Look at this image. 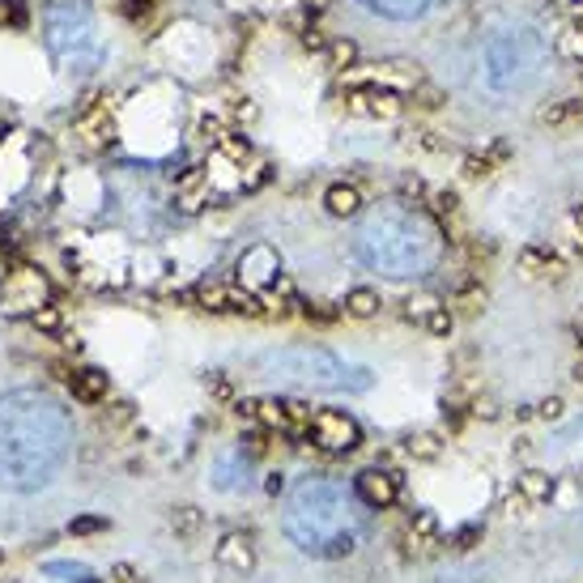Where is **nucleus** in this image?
<instances>
[{
  "mask_svg": "<svg viewBox=\"0 0 583 583\" xmlns=\"http://www.w3.org/2000/svg\"><path fill=\"white\" fill-rule=\"evenodd\" d=\"M519 269L528 277H562V260L549 247H524L519 251Z\"/></svg>",
  "mask_w": 583,
  "mask_h": 583,
  "instance_id": "dca6fc26",
  "label": "nucleus"
},
{
  "mask_svg": "<svg viewBox=\"0 0 583 583\" xmlns=\"http://www.w3.org/2000/svg\"><path fill=\"white\" fill-rule=\"evenodd\" d=\"M197 303L205 311H247V315L260 311L256 294H239V290H226V285H201L197 290Z\"/></svg>",
  "mask_w": 583,
  "mask_h": 583,
  "instance_id": "f8f14e48",
  "label": "nucleus"
},
{
  "mask_svg": "<svg viewBox=\"0 0 583 583\" xmlns=\"http://www.w3.org/2000/svg\"><path fill=\"white\" fill-rule=\"evenodd\" d=\"M580 111H583L580 99H567V103H558V106H546L541 120H546V124H567V120H575Z\"/></svg>",
  "mask_w": 583,
  "mask_h": 583,
  "instance_id": "4be33fe9",
  "label": "nucleus"
},
{
  "mask_svg": "<svg viewBox=\"0 0 583 583\" xmlns=\"http://www.w3.org/2000/svg\"><path fill=\"white\" fill-rule=\"evenodd\" d=\"M354 494H358V503L362 507H392L396 498H401V478L396 473H388V469H362L358 478H354Z\"/></svg>",
  "mask_w": 583,
  "mask_h": 583,
  "instance_id": "9b49d317",
  "label": "nucleus"
},
{
  "mask_svg": "<svg viewBox=\"0 0 583 583\" xmlns=\"http://www.w3.org/2000/svg\"><path fill=\"white\" fill-rule=\"evenodd\" d=\"M247 413L265 426V430H277V435H307V422H311V410H303L299 401H256V405H247Z\"/></svg>",
  "mask_w": 583,
  "mask_h": 583,
  "instance_id": "1a4fd4ad",
  "label": "nucleus"
},
{
  "mask_svg": "<svg viewBox=\"0 0 583 583\" xmlns=\"http://www.w3.org/2000/svg\"><path fill=\"white\" fill-rule=\"evenodd\" d=\"M277 277H281V260H277V251L269 243H256V247H247L239 256V281L251 294H260L265 285H273Z\"/></svg>",
  "mask_w": 583,
  "mask_h": 583,
  "instance_id": "9d476101",
  "label": "nucleus"
},
{
  "mask_svg": "<svg viewBox=\"0 0 583 583\" xmlns=\"http://www.w3.org/2000/svg\"><path fill=\"white\" fill-rule=\"evenodd\" d=\"M354 256L383 277H426L444 260V231L426 209L410 201H383L358 217Z\"/></svg>",
  "mask_w": 583,
  "mask_h": 583,
  "instance_id": "f03ea898",
  "label": "nucleus"
},
{
  "mask_svg": "<svg viewBox=\"0 0 583 583\" xmlns=\"http://www.w3.org/2000/svg\"><path fill=\"white\" fill-rule=\"evenodd\" d=\"M217 562H222V567H231V571H251V562H256L251 541H247V537H239V532L222 537V546H217Z\"/></svg>",
  "mask_w": 583,
  "mask_h": 583,
  "instance_id": "4468645a",
  "label": "nucleus"
},
{
  "mask_svg": "<svg viewBox=\"0 0 583 583\" xmlns=\"http://www.w3.org/2000/svg\"><path fill=\"white\" fill-rule=\"evenodd\" d=\"M371 9H375L379 18H392V22H413V18H422L435 0H367Z\"/></svg>",
  "mask_w": 583,
  "mask_h": 583,
  "instance_id": "f3484780",
  "label": "nucleus"
},
{
  "mask_svg": "<svg viewBox=\"0 0 583 583\" xmlns=\"http://www.w3.org/2000/svg\"><path fill=\"white\" fill-rule=\"evenodd\" d=\"M307 439L324 451H354L362 444V426L345 410H315L307 422Z\"/></svg>",
  "mask_w": 583,
  "mask_h": 583,
  "instance_id": "6e6552de",
  "label": "nucleus"
},
{
  "mask_svg": "<svg viewBox=\"0 0 583 583\" xmlns=\"http://www.w3.org/2000/svg\"><path fill=\"white\" fill-rule=\"evenodd\" d=\"M354 60H358V47H354V43H341V38H337V43H328V65H333V69L345 72Z\"/></svg>",
  "mask_w": 583,
  "mask_h": 583,
  "instance_id": "412c9836",
  "label": "nucleus"
},
{
  "mask_svg": "<svg viewBox=\"0 0 583 583\" xmlns=\"http://www.w3.org/2000/svg\"><path fill=\"white\" fill-rule=\"evenodd\" d=\"M65 379H69V388H72V396H77V401H103L106 388H111L103 371H94V367H86V371H69Z\"/></svg>",
  "mask_w": 583,
  "mask_h": 583,
  "instance_id": "2eb2a0df",
  "label": "nucleus"
},
{
  "mask_svg": "<svg viewBox=\"0 0 583 583\" xmlns=\"http://www.w3.org/2000/svg\"><path fill=\"white\" fill-rule=\"evenodd\" d=\"M72 422L52 392L18 388L0 396V490L35 494L65 469Z\"/></svg>",
  "mask_w": 583,
  "mask_h": 583,
  "instance_id": "f257e3e1",
  "label": "nucleus"
},
{
  "mask_svg": "<svg viewBox=\"0 0 583 583\" xmlns=\"http://www.w3.org/2000/svg\"><path fill=\"white\" fill-rule=\"evenodd\" d=\"M422 324H426L430 337H447V333H451V315H447V307H435Z\"/></svg>",
  "mask_w": 583,
  "mask_h": 583,
  "instance_id": "5701e85b",
  "label": "nucleus"
},
{
  "mask_svg": "<svg viewBox=\"0 0 583 583\" xmlns=\"http://www.w3.org/2000/svg\"><path fill=\"white\" fill-rule=\"evenodd\" d=\"M379 311V294L375 290H367V285H362V290H349V294H345V315H354V319H367V315H375Z\"/></svg>",
  "mask_w": 583,
  "mask_h": 583,
  "instance_id": "6ab92c4d",
  "label": "nucleus"
},
{
  "mask_svg": "<svg viewBox=\"0 0 583 583\" xmlns=\"http://www.w3.org/2000/svg\"><path fill=\"white\" fill-rule=\"evenodd\" d=\"M549 65V38L528 22H507L481 43V81L490 94H528Z\"/></svg>",
  "mask_w": 583,
  "mask_h": 583,
  "instance_id": "20e7f679",
  "label": "nucleus"
},
{
  "mask_svg": "<svg viewBox=\"0 0 583 583\" xmlns=\"http://www.w3.org/2000/svg\"><path fill=\"white\" fill-rule=\"evenodd\" d=\"M519 494H524L528 503H549V498H553V478L541 473V469H528V473L519 478Z\"/></svg>",
  "mask_w": 583,
  "mask_h": 583,
  "instance_id": "a211bd4d",
  "label": "nucleus"
},
{
  "mask_svg": "<svg viewBox=\"0 0 583 583\" xmlns=\"http://www.w3.org/2000/svg\"><path fill=\"white\" fill-rule=\"evenodd\" d=\"M410 451L413 456H422V460H435V456H439V439H435V435H413Z\"/></svg>",
  "mask_w": 583,
  "mask_h": 583,
  "instance_id": "b1692460",
  "label": "nucleus"
},
{
  "mask_svg": "<svg viewBox=\"0 0 583 583\" xmlns=\"http://www.w3.org/2000/svg\"><path fill=\"white\" fill-rule=\"evenodd\" d=\"M558 52H567V56H583V31L580 26H571L567 35L558 38Z\"/></svg>",
  "mask_w": 583,
  "mask_h": 583,
  "instance_id": "393cba45",
  "label": "nucleus"
},
{
  "mask_svg": "<svg viewBox=\"0 0 583 583\" xmlns=\"http://www.w3.org/2000/svg\"><path fill=\"white\" fill-rule=\"evenodd\" d=\"M22 22V4L18 0H0V26H13Z\"/></svg>",
  "mask_w": 583,
  "mask_h": 583,
  "instance_id": "a878e982",
  "label": "nucleus"
},
{
  "mask_svg": "<svg viewBox=\"0 0 583 583\" xmlns=\"http://www.w3.org/2000/svg\"><path fill=\"white\" fill-rule=\"evenodd\" d=\"M128 9H133V13H149V9H154V0H128Z\"/></svg>",
  "mask_w": 583,
  "mask_h": 583,
  "instance_id": "cd10ccee",
  "label": "nucleus"
},
{
  "mask_svg": "<svg viewBox=\"0 0 583 583\" xmlns=\"http://www.w3.org/2000/svg\"><path fill=\"white\" fill-rule=\"evenodd\" d=\"M575 222H580V231H583V209H580V213H575Z\"/></svg>",
  "mask_w": 583,
  "mask_h": 583,
  "instance_id": "c756f323",
  "label": "nucleus"
},
{
  "mask_svg": "<svg viewBox=\"0 0 583 583\" xmlns=\"http://www.w3.org/2000/svg\"><path fill=\"white\" fill-rule=\"evenodd\" d=\"M324 205L333 217H358L362 213V192L354 188V183H333L328 192H324Z\"/></svg>",
  "mask_w": 583,
  "mask_h": 583,
  "instance_id": "ddd939ff",
  "label": "nucleus"
},
{
  "mask_svg": "<svg viewBox=\"0 0 583 583\" xmlns=\"http://www.w3.org/2000/svg\"><path fill=\"white\" fill-rule=\"evenodd\" d=\"M43 43L65 72H94L103 65L99 22L86 0H52L43 9Z\"/></svg>",
  "mask_w": 583,
  "mask_h": 583,
  "instance_id": "423d86ee",
  "label": "nucleus"
},
{
  "mask_svg": "<svg viewBox=\"0 0 583 583\" xmlns=\"http://www.w3.org/2000/svg\"><path fill=\"white\" fill-rule=\"evenodd\" d=\"M435 537H439V519L430 512H417L413 515V524H410V541L413 546H435Z\"/></svg>",
  "mask_w": 583,
  "mask_h": 583,
  "instance_id": "aec40b11",
  "label": "nucleus"
},
{
  "mask_svg": "<svg viewBox=\"0 0 583 583\" xmlns=\"http://www.w3.org/2000/svg\"><path fill=\"white\" fill-rule=\"evenodd\" d=\"M0 307L9 315H35V311L52 307V285L47 277L31 269V265H18L9 269L4 281H0Z\"/></svg>",
  "mask_w": 583,
  "mask_h": 583,
  "instance_id": "0eeeda50",
  "label": "nucleus"
},
{
  "mask_svg": "<svg viewBox=\"0 0 583 583\" xmlns=\"http://www.w3.org/2000/svg\"><path fill=\"white\" fill-rule=\"evenodd\" d=\"M358 507H362L358 494L345 490L341 481L303 478L285 494L281 528L311 558H345L358 549L362 528H367Z\"/></svg>",
  "mask_w": 583,
  "mask_h": 583,
  "instance_id": "7ed1b4c3",
  "label": "nucleus"
},
{
  "mask_svg": "<svg viewBox=\"0 0 583 583\" xmlns=\"http://www.w3.org/2000/svg\"><path fill=\"white\" fill-rule=\"evenodd\" d=\"M307 4H315V9H319V4H333V0H307Z\"/></svg>",
  "mask_w": 583,
  "mask_h": 583,
  "instance_id": "c85d7f7f",
  "label": "nucleus"
},
{
  "mask_svg": "<svg viewBox=\"0 0 583 583\" xmlns=\"http://www.w3.org/2000/svg\"><path fill=\"white\" fill-rule=\"evenodd\" d=\"M260 379L277 388H307V392H367L375 375L367 367H349L324 345H285L256 358Z\"/></svg>",
  "mask_w": 583,
  "mask_h": 583,
  "instance_id": "39448f33",
  "label": "nucleus"
},
{
  "mask_svg": "<svg viewBox=\"0 0 583 583\" xmlns=\"http://www.w3.org/2000/svg\"><path fill=\"white\" fill-rule=\"evenodd\" d=\"M541 417L558 422V417H562V401H546V405H541Z\"/></svg>",
  "mask_w": 583,
  "mask_h": 583,
  "instance_id": "bb28decb",
  "label": "nucleus"
}]
</instances>
